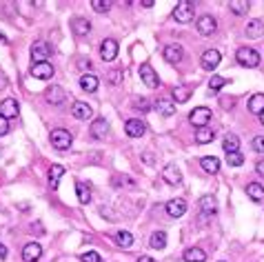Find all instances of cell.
<instances>
[{
    "instance_id": "6da1fadb",
    "label": "cell",
    "mask_w": 264,
    "mask_h": 262,
    "mask_svg": "<svg viewBox=\"0 0 264 262\" xmlns=\"http://www.w3.org/2000/svg\"><path fill=\"white\" fill-rule=\"evenodd\" d=\"M193 11H196V5L189 2V0H182V2H178L176 9H173V18H176V22L187 24L193 20Z\"/></svg>"
},
{
    "instance_id": "7a4b0ae2",
    "label": "cell",
    "mask_w": 264,
    "mask_h": 262,
    "mask_svg": "<svg viewBox=\"0 0 264 262\" xmlns=\"http://www.w3.org/2000/svg\"><path fill=\"white\" fill-rule=\"evenodd\" d=\"M236 58H238V63H240L242 67H246V69H253V67H258L260 65V54L251 47H240L238 49V54H236Z\"/></svg>"
},
{
    "instance_id": "3957f363",
    "label": "cell",
    "mask_w": 264,
    "mask_h": 262,
    "mask_svg": "<svg viewBox=\"0 0 264 262\" xmlns=\"http://www.w3.org/2000/svg\"><path fill=\"white\" fill-rule=\"evenodd\" d=\"M71 142H73V138H71V133H69L67 129H53L51 131V145L56 147V149L65 151V149L71 147Z\"/></svg>"
},
{
    "instance_id": "277c9868",
    "label": "cell",
    "mask_w": 264,
    "mask_h": 262,
    "mask_svg": "<svg viewBox=\"0 0 264 262\" xmlns=\"http://www.w3.org/2000/svg\"><path fill=\"white\" fill-rule=\"evenodd\" d=\"M31 58L34 63H47V58H51V47L44 40H38V43L31 44Z\"/></svg>"
},
{
    "instance_id": "5b68a950",
    "label": "cell",
    "mask_w": 264,
    "mask_h": 262,
    "mask_svg": "<svg viewBox=\"0 0 264 262\" xmlns=\"http://www.w3.org/2000/svg\"><path fill=\"white\" fill-rule=\"evenodd\" d=\"M189 120H191L193 127L202 129V127H207L209 120H211V109H209V107H198V109H193L191 116H189Z\"/></svg>"
},
{
    "instance_id": "8992f818",
    "label": "cell",
    "mask_w": 264,
    "mask_h": 262,
    "mask_svg": "<svg viewBox=\"0 0 264 262\" xmlns=\"http://www.w3.org/2000/svg\"><path fill=\"white\" fill-rule=\"evenodd\" d=\"M140 78H142V83L147 85V87H158L160 85V78H158V73L154 71V67H151L149 63H144V65H140Z\"/></svg>"
},
{
    "instance_id": "52a82bcc",
    "label": "cell",
    "mask_w": 264,
    "mask_h": 262,
    "mask_svg": "<svg viewBox=\"0 0 264 262\" xmlns=\"http://www.w3.org/2000/svg\"><path fill=\"white\" fill-rule=\"evenodd\" d=\"M100 56H102V60H107V63L115 60V58H118V43H115L113 38L102 40V44H100Z\"/></svg>"
},
{
    "instance_id": "ba28073f",
    "label": "cell",
    "mask_w": 264,
    "mask_h": 262,
    "mask_svg": "<svg viewBox=\"0 0 264 262\" xmlns=\"http://www.w3.org/2000/svg\"><path fill=\"white\" fill-rule=\"evenodd\" d=\"M220 51H218V49H207V51H204V54H202V67L207 69V71H213V69L218 67V65H220Z\"/></svg>"
},
{
    "instance_id": "9c48e42d",
    "label": "cell",
    "mask_w": 264,
    "mask_h": 262,
    "mask_svg": "<svg viewBox=\"0 0 264 262\" xmlns=\"http://www.w3.org/2000/svg\"><path fill=\"white\" fill-rule=\"evenodd\" d=\"M125 131L129 138H140L144 136V131H147V127H144L142 120H138V118H131V120L125 122Z\"/></svg>"
},
{
    "instance_id": "30bf717a",
    "label": "cell",
    "mask_w": 264,
    "mask_h": 262,
    "mask_svg": "<svg viewBox=\"0 0 264 262\" xmlns=\"http://www.w3.org/2000/svg\"><path fill=\"white\" fill-rule=\"evenodd\" d=\"M162 180L164 182H167V185H180V182H182V174H180V169L176 165H167L162 169Z\"/></svg>"
},
{
    "instance_id": "8fae6325",
    "label": "cell",
    "mask_w": 264,
    "mask_h": 262,
    "mask_svg": "<svg viewBox=\"0 0 264 262\" xmlns=\"http://www.w3.org/2000/svg\"><path fill=\"white\" fill-rule=\"evenodd\" d=\"M164 209H167L169 218H182L184 211H187V202H184V200H180V198H176V200H169Z\"/></svg>"
},
{
    "instance_id": "7c38bea8",
    "label": "cell",
    "mask_w": 264,
    "mask_h": 262,
    "mask_svg": "<svg viewBox=\"0 0 264 262\" xmlns=\"http://www.w3.org/2000/svg\"><path fill=\"white\" fill-rule=\"evenodd\" d=\"M31 76H36L38 80H47V78L53 76V67L49 63H31Z\"/></svg>"
},
{
    "instance_id": "4fadbf2b",
    "label": "cell",
    "mask_w": 264,
    "mask_h": 262,
    "mask_svg": "<svg viewBox=\"0 0 264 262\" xmlns=\"http://www.w3.org/2000/svg\"><path fill=\"white\" fill-rule=\"evenodd\" d=\"M198 31H200L202 36H211L213 31L218 29V22L213 16H200V20H198Z\"/></svg>"
},
{
    "instance_id": "5bb4252c",
    "label": "cell",
    "mask_w": 264,
    "mask_h": 262,
    "mask_svg": "<svg viewBox=\"0 0 264 262\" xmlns=\"http://www.w3.org/2000/svg\"><path fill=\"white\" fill-rule=\"evenodd\" d=\"M40 256H43V247H40L38 242L24 244V249H22V260L24 262H38Z\"/></svg>"
},
{
    "instance_id": "9a60e30c",
    "label": "cell",
    "mask_w": 264,
    "mask_h": 262,
    "mask_svg": "<svg viewBox=\"0 0 264 262\" xmlns=\"http://www.w3.org/2000/svg\"><path fill=\"white\" fill-rule=\"evenodd\" d=\"M71 116L76 118V120H89V118L93 116V109L87 105V102H73V107H71Z\"/></svg>"
},
{
    "instance_id": "2e32d148",
    "label": "cell",
    "mask_w": 264,
    "mask_h": 262,
    "mask_svg": "<svg viewBox=\"0 0 264 262\" xmlns=\"http://www.w3.org/2000/svg\"><path fill=\"white\" fill-rule=\"evenodd\" d=\"M0 116H5L7 120L9 118H16L18 116V102L14 98H5V100L0 102Z\"/></svg>"
},
{
    "instance_id": "e0dca14e",
    "label": "cell",
    "mask_w": 264,
    "mask_h": 262,
    "mask_svg": "<svg viewBox=\"0 0 264 262\" xmlns=\"http://www.w3.org/2000/svg\"><path fill=\"white\" fill-rule=\"evenodd\" d=\"M47 102H51V105H63L65 98H67V93H65L63 87H58V85H53V87H49L47 91Z\"/></svg>"
},
{
    "instance_id": "ac0fdd59",
    "label": "cell",
    "mask_w": 264,
    "mask_h": 262,
    "mask_svg": "<svg viewBox=\"0 0 264 262\" xmlns=\"http://www.w3.org/2000/svg\"><path fill=\"white\" fill-rule=\"evenodd\" d=\"M182 47H180L178 43H173V44H167L164 47V58L169 60V63H180L182 60Z\"/></svg>"
},
{
    "instance_id": "d6986e66",
    "label": "cell",
    "mask_w": 264,
    "mask_h": 262,
    "mask_svg": "<svg viewBox=\"0 0 264 262\" xmlns=\"http://www.w3.org/2000/svg\"><path fill=\"white\" fill-rule=\"evenodd\" d=\"M107 131H109V125H107L105 118H98V120L91 122V136L96 138V140H102V138L107 136Z\"/></svg>"
},
{
    "instance_id": "ffe728a7",
    "label": "cell",
    "mask_w": 264,
    "mask_h": 262,
    "mask_svg": "<svg viewBox=\"0 0 264 262\" xmlns=\"http://www.w3.org/2000/svg\"><path fill=\"white\" fill-rule=\"evenodd\" d=\"M71 29L76 36H87L89 31H91V22L87 18H73L71 20Z\"/></svg>"
},
{
    "instance_id": "44dd1931",
    "label": "cell",
    "mask_w": 264,
    "mask_h": 262,
    "mask_svg": "<svg viewBox=\"0 0 264 262\" xmlns=\"http://www.w3.org/2000/svg\"><path fill=\"white\" fill-rule=\"evenodd\" d=\"M246 36L253 40L262 38L264 36V22L262 20H251V22H246Z\"/></svg>"
},
{
    "instance_id": "7402d4cb",
    "label": "cell",
    "mask_w": 264,
    "mask_h": 262,
    "mask_svg": "<svg viewBox=\"0 0 264 262\" xmlns=\"http://www.w3.org/2000/svg\"><path fill=\"white\" fill-rule=\"evenodd\" d=\"M80 87H82V91L93 93L98 89V78L93 76V73H82L80 76Z\"/></svg>"
},
{
    "instance_id": "603a6c76",
    "label": "cell",
    "mask_w": 264,
    "mask_h": 262,
    "mask_svg": "<svg viewBox=\"0 0 264 262\" xmlns=\"http://www.w3.org/2000/svg\"><path fill=\"white\" fill-rule=\"evenodd\" d=\"M200 167L204 171H207V174H218V171H220V160H218L216 155H204V158H202L200 160Z\"/></svg>"
},
{
    "instance_id": "cb8c5ba5",
    "label": "cell",
    "mask_w": 264,
    "mask_h": 262,
    "mask_svg": "<svg viewBox=\"0 0 264 262\" xmlns=\"http://www.w3.org/2000/svg\"><path fill=\"white\" fill-rule=\"evenodd\" d=\"M246 196L253 202H264V187L260 182H251V185H246Z\"/></svg>"
},
{
    "instance_id": "d4e9b609",
    "label": "cell",
    "mask_w": 264,
    "mask_h": 262,
    "mask_svg": "<svg viewBox=\"0 0 264 262\" xmlns=\"http://www.w3.org/2000/svg\"><path fill=\"white\" fill-rule=\"evenodd\" d=\"M222 149H224V153H238V149H240V140H238L236 133H226L224 142H222Z\"/></svg>"
},
{
    "instance_id": "484cf974",
    "label": "cell",
    "mask_w": 264,
    "mask_h": 262,
    "mask_svg": "<svg viewBox=\"0 0 264 262\" xmlns=\"http://www.w3.org/2000/svg\"><path fill=\"white\" fill-rule=\"evenodd\" d=\"M182 258H184V260H187V262H207V253L202 251V249H198V247L187 249Z\"/></svg>"
},
{
    "instance_id": "4316f807",
    "label": "cell",
    "mask_w": 264,
    "mask_h": 262,
    "mask_svg": "<svg viewBox=\"0 0 264 262\" xmlns=\"http://www.w3.org/2000/svg\"><path fill=\"white\" fill-rule=\"evenodd\" d=\"M249 111L255 113V116H260V113L264 111V93H255V96H251V100H249Z\"/></svg>"
},
{
    "instance_id": "83f0119b",
    "label": "cell",
    "mask_w": 264,
    "mask_h": 262,
    "mask_svg": "<svg viewBox=\"0 0 264 262\" xmlns=\"http://www.w3.org/2000/svg\"><path fill=\"white\" fill-rule=\"evenodd\" d=\"M213 138H216V131L209 129V127H202V129L196 131V142L198 145H207V142H211Z\"/></svg>"
},
{
    "instance_id": "f1b7e54d",
    "label": "cell",
    "mask_w": 264,
    "mask_h": 262,
    "mask_svg": "<svg viewBox=\"0 0 264 262\" xmlns=\"http://www.w3.org/2000/svg\"><path fill=\"white\" fill-rule=\"evenodd\" d=\"M155 109H158L162 116H173V113H176V105H173L171 100H167V98H158Z\"/></svg>"
},
{
    "instance_id": "f546056e",
    "label": "cell",
    "mask_w": 264,
    "mask_h": 262,
    "mask_svg": "<svg viewBox=\"0 0 264 262\" xmlns=\"http://www.w3.org/2000/svg\"><path fill=\"white\" fill-rule=\"evenodd\" d=\"M173 100L176 102H187L189 98H191V87H187V85H180V87H176L171 91Z\"/></svg>"
},
{
    "instance_id": "4dcf8cb0",
    "label": "cell",
    "mask_w": 264,
    "mask_h": 262,
    "mask_svg": "<svg viewBox=\"0 0 264 262\" xmlns=\"http://www.w3.org/2000/svg\"><path fill=\"white\" fill-rule=\"evenodd\" d=\"M200 209H202V211H204L207 216L216 214V211H218V202H216V198H213V196H204V198L200 200Z\"/></svg>"
},
{
    "instance_id": "1f68e13d",
    "label": "cell",
    "mask_w": 264,
    "mask_h": 262,
    "mask_svg": "<svg viewBox=\"0 0 264 262\" xmlns=\"http://www.w3.org/2000/svg\"><path fill=\"white\" fill-rule=\"evenodd\" d=\"M65 175V167L63 165H53L51 171H49V185H51V189H58V180Z\"/></svg>"
},
{
    "instance_id": "d6a6232c",
    "label": "cell",
    "mask_w": 264,
    "mask_h": 262,
    "mask_svg": "<svg viewBox=\"0 0 264 262\" xmlns=\"http://www.w3.org/2000/svg\"><path fill=\"white\" fill-rule=\"evenodd\" d=\"M113 240H115V244H118V247H122V249H127V247H131V244H133V236H131L129 231H118L113 236Z\"/></svg>"
},
{
    "instance_id": "836d02e7",
    "label": "cell",
    "mask_w": 264,
    "mask_h": 262,
    "mask_svg": "<svg viewBox=\"0 0 264 262\" xmlns=\"http://www.w3.org/2000/svg\"><path fill=\"white\" fill-rule=\"evenodd\" d=\"M76 194H78V200H80L82 204L91 202V191H89V187H87L85 182H76Z\"/></svg>"
},
{
    "instance_id": "e575fe53",
    "label": "cell",
    "mask_w": 264,
    "mask_h": 262,
    "mask_svg": "<svg viewBox=\"0 0 264 262\" xmlns=\"http://www.w3.org/2000/svg\"><path fill=\"white\" fill-rule=\"evenodd\" d=\"M229 9L238 16H244L249 11V2L246 0H233V2H229Z\"/></svg>"
},
{
    "instance_id": "d590c367",
    "label": "cell",
    "mask_w": 264,
    "mask_h": 262,
    "mask_svg": "<svg viewBox=\"0 0 264 262\" xmlns=\"http://www.w3.org/2000/svg\"><path fill=\"white\" fill-rule=\"evenodd\" d=\"M151 247H154V249H164V247H167V233H164V231H155L154 236H151Z\"/></svg>"
},
{
    "instance_id": "8d00e7d4",
    "label": "cell",
    "mask_w": 264,
    "mask_h": 262,
    "mask_svg": "<svg viewBox=\"0 0 264 262\" xmlns=\"http://www.w3.org/2000/svg\"><path fill=\"white\" fill-rule=\"evenodd\" d=\"M91 9L96 14H107L111 9V2L109 0H91Z\"/></svg>"
},
{
    "instance_id": "74e56055",
    "label": "cell",
    "mask_w": 264,
    "mask_h": 262,
    "mask_svg": "<svg viewBox=\"0 0 264 262\" xmlns=\"http://www.w3.org/2000/svg\"><path fill=\"white\" fill-rule=\"evenodd\" d=\"M226 83H229L226 78H222V76H211V80H209V89H211V91H218V89H222Z\"/></svg>"
},
{
    "instance_id": "f35d334b",
    "label": "cell",
    "mask_w": 264,
    "mask_h": 262,
    "mask_svg": "<svg viewBox=\"0 0 264 262\" xmlns=\"http://www.w3.org/2000/svg\"><path fill=\"white\" fill-rule=\"evenodd\" d=\"M226 162H229L231 167H240L242 162H244V158H242L240 151H238V153H226Z\"/></svg>"
},
{
    "instance_id": "ab89813d",
    "label": "cell",
    "mask_w": 264,
    "mask_h": 262,
    "mask_svg": "<svg viewBox=\"0 0 264 262\" xmlns=\"http://www.w3.org/2000/svg\"><path fill=\"white\" fill-rule=\"evenodd\" d=\"M80 260L82 262H100L102 258H100V253H96V251H87L80 256Z\"/></svg>"
},
{
    "instance_id": "60d3db41",
    "label": "cell",
    "mask_w": 264,
    "mask_h": 262,
    "mask_svg": "<svg viewBox=\"0 0 264 262\" xmlns=\"http://www.w3.org/2000/svg\"><path fill=\"white\" fill-rule=\"evenodd\" d=\"M251 147H253V151H258V153H264V136H255Z\"/></svg>"
},
{
    "instance_id": "b9f144b4",
    "label": "cell",
    "mask_w": 264,
    "mask_h": 262,
    "mask_svg": "<svg viewBox=\"0 0 264 262\" xmlns=\"http://www.w3.org/2000/svg\"><path fill=\"white\" fill-rule=\"evenodd\" d=\"M120 80H122V71H120V69H111V71H109V83L111 85H118Z\"/></svg>"
},
{
    "instance_id": "7bdbcfd3",
    "label": "cell",
    "mask_w": 264,
    "mask_h": 262,
    "mask_svg": "<svg viewBox=\"0 0 264 262\" xmlns=\"http://www.w3.org/2000/svg\"><path fill=\"white\" fill-rule=\"evenodd\" d=\"M9 133V122L5 116H0V136H7Z\"/></svg>"
},
{
    "instance_id": "ee69618b",
    "label": "cell",
    "mask_w": 264,
    "mask_h": 262,
    "mask_svg": "<svg viewBox=\"0 0 264 262\" xmlns=\"http://www.w3.org/2000/svg\"><path fill=\"white\" fill-rule=\"evenodd\" d=\"M135 107H140V109H142V113H147V111H149V105H147V100H138V102H135Z\"/></svg>"
},
{
    "instance_id": "f6af8a7d",
    "label": "cell",
    "mask_w": 264,
    "mask_h": 262,
    "mask_svg": "<svg viewBox=\"0 0 264 262\" xmlns=\"http://www.w3.org/2000/svg\"><path fill=\"white\" fill-rule=\"evenodd\" d=\"M255 169H258V174H260V175H262V178H264V160H260L258 165H255Z\"/></svg>"
},
{
    "instance_id": "bcb514c9",
    "label": "cell",
    "mask_w": 264,
    "mask_h": 262,
    "mask_svg": "<svg viewBox=\"0 0 264 262\" xmlns=\"http://www.w3.org/2000/svg\"><path fill=\"white\" fill-rule=\"evenodd\" d=\"M7 258V247L5 244H0V260H5Z\"/></svg>"
},
{
    "instance_id": "7dc6e473",
    "label": "cell",
    "mask_w": 264,
    "mask_h": 262,
    "mask_svg": "<svg viewBox=\"0 0 264 262\" xmlns=\"http://www.w3.org/2000/svg\"><path fill=\"white\" fill-rule=\"evenodd\" d=\"M138 262H155V260H154V258H149V256H140Z\"/></svg>"
},
{
    "instance_id": "c3c4849f",
    "label": "cell",
    "mask_w": 264,
    "mask_h": 262,
    "mask_svg": "<svg viewBox=\"0 0 264 262\" xmlns=\"http://www.w3.org/2000/svg\"><path fill=\"white\" fill-rule=\"evenodd\" d=\"M140 5H142V7H154L155 2H154V0H142V2H140Z\"/></svg>"
},
{
    "instance_id": "681fc988",
    "label": "cell",
    "mask_w": 264,
    "mask_h": 262,
    "mask_svg": "<svg viewBox=\"0 0 264 262\" xmlns=\"http://www.w3.org/2000/svg\"><path fill=\"white\" fill-rule=\"evenodd\" d=\"M144 162H149V165H151V162H154V155H151V153H144Z\"/></svg>"
},
{
    "instance_id": "f907efd6",
    "label": "cell",
    "mask_w": 264,
    "mask_h": 262,
    "mask_svg": "<svg viewBox=\"0 0 264 262\" xmlns=\"http://www.w3.org/2000/svg\"><path fill=\"white\" fill-rule=\"evenodd\" d=\"M5 85H7V80H5L2 76H0V87H5Z\"/></svg>"
},
{
    "instance_id": "816d5d0a",
    "label": "cell",
    "mask_w": 264,
    "mask_h": 262,
    "mask_svg": "<svg viewBox=\"0 0 264 262\" xmlns=\"http://www.w3.org/2000/svg\"><path fill=\"white\" fill-rule=\"evenodd\" d=\"M0 43H7V38H5V34H0Z\"/></svg>"
},
{
    "instance_id": "f5cc1de1",
    "label": "cell",
    "mask_w": 264,
    "mask_h": 262,
    "mask_svg": "<svg viewBox=\"0 0 264 262\" xmlns=\"http://www.w3.org/2000/svg\"><path fill=\"white\" fill-rule=\"evenodd\" d=\"M260 122H262V125H264V111L260 113Z\"/></svg>"
}]
</instances>
